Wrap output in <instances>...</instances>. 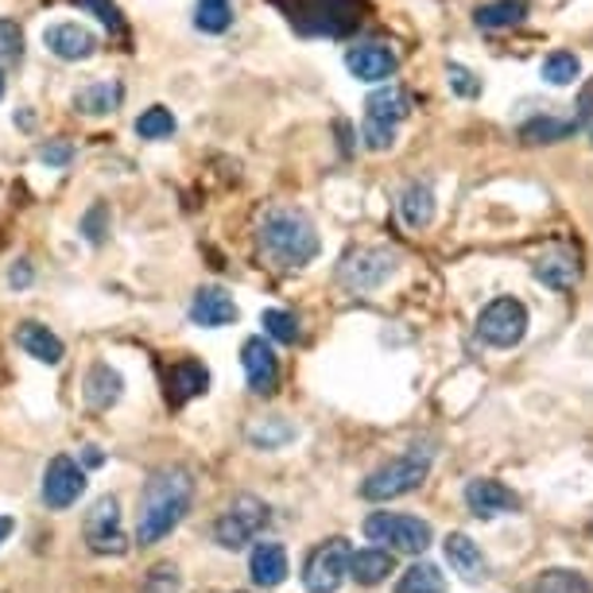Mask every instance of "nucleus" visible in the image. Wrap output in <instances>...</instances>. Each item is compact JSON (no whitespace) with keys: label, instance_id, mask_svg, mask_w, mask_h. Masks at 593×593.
Listing matches in <instances>:
<instances>
[{"label":"nucleus","instance_id":"obj_1","mask_svg":"<svg viewBox=\"0 0 593 593\" xmlns=\"http://www.w3.org/2000/svg\"><path fill=\"white\" fill-rule=\"evenodd\" d=\"M190 497H194V477L190 469L171 466L148 477L140 493V520H136V543L156 547L159 539H167L182 523V516L190 512Z\"/></svg>","mask_w":593,"mask_h":593},{"label":"nucleus","instance_id":"obj_2","mask_svg":"<svg viewBox=\"0 0 593 593\" xmlns=\"http://www.w3.org/2000/svg\"><path fill=\"white\" fill-rule=\"evenodd\" d=\"M261 248L276 268H303L318 256V233L303 210H272L261 222Z\"/></svg>","mask_w":593,"mask_h":593},{"label":"nucleus","instance_id":"obj_3","mask_svg":"<svg viewBox=\"0 0 593 593\" xmlns=\"http://www.w3.org/2000/svg\"><path fill=\"white\" fill-rule=\"evenodd\" d=\"M295 32L303 35H346L361 24V0H276Z\"/></svg>","mask_w":593,"mask_h":593},{"label":"nucleus","instance_id":"obj_4","mask_svg":"<svg viewBox=\"0 0 593 593\" xmlns=\"http://www.w3.org/2000/svg\"><path fill=\"white\" fill-rule=\"evenodd\" d=\"M431 462H435V451L431 446H412L407 454L392 458L388 466H380L377 474H369V481L361 485L364 500H395L415 493L431 474Z\"/></svg>","mask_w":593,"mask_h":593},{"label":"nucleus","instance_id":"obj_5","mask_svg":"<svg viewBox=\"0 0 593 593\" xmlns=\"http://www.w3.org/2000/svg\"><path fill=\"white\" fill-rule=\"evenodd\" d=\"M412 113V97L400 86H384L364 102V120H361V140L369 151H388L395 144V128L404 125Z\"/></svg>","mask_w":593,"mask_h":593},{"label":"nucleus","instance_id":"obj_6","mask_svg":"<svg viewBox=\"0 0 593 593\" xmlns=\"http://www.w3.org/2000/svg\"><path fill=\"white\" fill-rule=\"evenodd\" d=\"M364 536L372 543H384L388 551H404V554H423L435 539L427 520L420 516H404V512H372L364 520Z\"/></svg>","mask_w":593,"mask_h":593},{"label":"nucleus","instance_id":"obj_7","mask_svg":"<svg viewBox=\"0 0 593 593\" xmlns=\"http://www.w3.org/2000/svg\"><path fill=\"white\" fill-rule=\"evenodd\" d=\"M395 264H400L395 248L361 245V248H353V253H346V261L338 264V279H341V287L364 295V292H377L380 284H388V276L395 272Z\"/></svg>","mask_w":593,"mask_h":593},{"label":"nucleus","instance_id":"obj_8","mask_svg":"<svg viewBox=\"0 0 593 593\" xmlns=\"http://www.w3.org/2000/svg\"><path fill=\"white\" fill-rule=\"evenodd\" d=\"M528 333V307L512 295H500L477 315V338L493 349H512Z\"/></svg>","mask_w":593,"mask_h":593},{"label":"nucleus","instance_id":"obj_9","mask_svg":"<svg viewBox=\"0 0 593 593\" xmlns=\"http://www.w3.org/2000/svg\"><path fill=\"white\" fill-rule=\"evenodd\" d=\"M268 520H272V508L261 497H237L230 505V512L214 523V539L225 551H241V547H248L268 528Z\"/></svg>","mask_w":593,"mask_h":593},{"label":"nucleus","instance_id":"obj_10","mask_svg":"<svg viewBox=\"0 0 593 593\" xmlns=\"http://www.w3.org/2000/svg\"><path fill=\"white\" fill-rule=\"evenodd\" d=\"M349 543L346 539H326L303 562V585L307 593H338L349 578Z\"/></svg>","mask_w":593,"mask_h":593},{"label":"nucleus","instance_id":"obj_11","mask_svg":"<svg viewBox=\"0 0 593 593\" xmlns=\"http://www.w3.org/2000/svg\"><path fill=\"white\" fill-rule=\"evenodd\" d=\"M82 493H86V474H82L78 462L66 458V454L51 458L47 474H43V505L63 512V508L78 505Z\"/></svg>","mask_w":593,"mask_h":593},{"label":"nucleus","instance_id":"obj_12","mask_svg":"<svg viewBox=\"0 0 593 593\" xmlns=\"http://www.w3.org/2000/svg\"><path fill=\"white\" fill-rule=\"evenodd\" d=\"M86 543H89V551H97V554H120L125 551L117 497H102L86 512Z\"/></svg>","mask_w":593,"mask_h":593},{"label":"nucleus","instance_id":"obj_13","mask_svg":"<svg viewBox=\"0 0 593 593\" xmlns=\"http://www.w3.org/2000/svg\"><path fill=\"white\" fill-rule=\"evenodd\" d=\"M466 508L477 520H497V516H512L520 508V497L508 485L493 481V477H474L466 485Z\"/></svg>","mask_w":593,"mask_h":593},{"label":"nucleus","instance_id":"obj_14","mask_svg":"<svg viewBox=\"0 0 593 593\" xmlns=\"http://www.w3.org/2000/svg\"><path fill=\"white\" fill-rule=\"evenodd\" d=\"M241 364H245L248 392L272 395L279 388V361L264 338H248L245 346H241Z\"/></svg>","mask_w":593,"mask_h":593},{"label":"nucleus","instance_id":"obj_15","mask_svg":"<svg viewBox=\"0 0 593 593\" xmlns=\"http://www.w3.org/2000/svg\"><path fill=\"white\" fill-rule=\"evenodd\" d=\"M346 66L361 82H388L400 66V59L388 43H357V47L346 51Z\"/></svg>","mask_w":593,"mask_h":593},{"label":"nucleus","instance_id":"obj_16","mask_svg":"<svg viewBox=\"0 0 593 593\" xmlns=\"http://www.w3.org/2000/svg\"><path fill=\"white\" fill-rule=\"evenodd\" d=\"M190 322L202 330H222V326L237 322V303L222 287H198L190 299Z\"/></svg>","mask_w":593,"mask_h":593},{"label":"nucleus","instance_id":"obj_17","mask_svg":"<svg viewBox=\"0 0 593 593\" xmlns=\"http://www.w3.org/2000/svg\"><path fill=\"white\" fill-rule=\"evenodd\" d=\"M43 43H47L51 55L63 59V63H82V59H89L97 51V35L82 24H51L47 32H43Z\"/></svg>","mask_w":593,"mask_h":593},{"label":"nucleus","instance_id":"obj_18","mask_svg":"<svg viewBox=\"0 0 593 593\" xmlns=\"http://www.w3.org/2000/svg\"><path fill=\"white\" fill-rule=\"evenodd\" d=\"M210 388V369L202 361H174L171 372H167V400H171L174 407L190 404L194 395H207Z\"/></svg>","mask_w":593,"mask_h":593},{"label":"nucleus","instance_id":"obj_19","mask_svg":"<svg viewBox=\"0 0 593 593\" xmlns=\"http://www.w3.org/2000/svg\"><path fill=\"white\" fill-rule=\"evenodd\" d=\"M531 272H536L539 284L551 287V292H570V287L578 284V256L562 245H551L543 256H539Z\"/></svg>","mask_w":593,"mask_h":593},{"label":"nucleus","instance_id":"obj_20","mask_svg":"<svg viewBox=\"0 0 593 593\" xmlns=\"http://www.w3.org/2000/svg\"><path fill=\"white\" fill-rule=\"evenodd\" d=\"M443 554L454 566V574H462L466 582H485V574H489V562H485L481 547H477L469 536H462V531H451V536H446Z\"/></svg>","mask_w":593,"mask_h":593},{"label":"nucleus","instance_id":"obj_21","mask_svg":"<svg viewBox=\"0 0 593 593\" xmlns=\"http://www.w3.org/2000/svg\"><path fill=\"white\" fill-rule=\"evenodd\" d=\"M287 547L284 543H256L253 559H248V574H253L256 585H264V590H276V585H284L287 578Z\"/></svg>","mask_w":593,"mask_h":593},{"label":"nucleus","instance_id":"obj_22","mask_svg":"<svg viewBox=\"0 0 593 593\" xmlns=\"http://www.w3.org/2000/svg\"><path fill=\"white\" fill-rule=\"evenodd\" d=\"M17 346L24 349L28 357H35L40 364H59L63 361V341H59L55 330H47L43 322H20L17 330Z\"/></svg>","mask_w":593,"mask_h":593},{"label":"nucleus","instance_id":"obj_23","mask_svg":"<svg viewBox=\"0 0 593 593\" xmlns=\"http://www.w3.org/2000/svg\"><path fill=\"white\" fill-rule=\"evenodd\" d=\"M395 570V559L388 547H364L349 554V578L361 585H380Z\"/></svg>","mask_w":593,"mask_h":593},{"label":"nucleus","instance_id":"obj_24","mask_svg":"<svg viewBox=\"0 0 593 593\" xmlns=\"http://www.w3.org/2000/svg\"><path fill=\"white\" fill-rule=\"evenodd\" d=\"M120 395H125V380H120V372L109 369V364H94L89 377H86V404L97 407V412H109Z\"/></svg>","mask_w":593,"mask_h":593},{"label":"nucleus","instance_id":"obj_25","mask_svg":"<svg viewBox=\"0 0 593 593\" xmlns=\"http://www.w3.org/2000/svg\"><path fill=\"white\" fill-rule=\"evenodd\" d=\"M400 218H404L407 230H427L435 222V190L427 182H412L400 194Z\"/></svg>","mask_w":593,"mask_h":593},{"label":"nucleus","instance_id":"obj_26","mask_svg":"<svg viewBox=\"0 0 593 593\" xmlns=\"http://www.w3.org/2000/svg\"><path fill=\"white\" fill-rule=\"evenodd\" d=\"M125 102V86L120 82H89L74 94V109L89 113V117H105Z\"/></svg>","mask_w":593,"mask_h":593},{"label":"nucleus","instance_id":"obj_27","mask_svg":"<svg viewBox=\"0 0 593 593\" xmlns=\"http://www.w3.org/2000/svg\"><path fill=\"white\" fill-rule=\"evenodd\" d=\"M523 17H528V4H523V0H489V4H481V9L474 12V24L481 28V32H505V28L523 24Z\"/></svg>","mask_w":593,"mask_h":593},{"label":"nucleus","instance_id":"obj_28","mask_svg":"<svg viewBox=\"0 0 593 593\" xmlns=\"http://www.w3.org/2000/svg\"><path fill=\"white\" fill-rule=\"evenodd\" d=\"M395 593H446V578L431 562H412L395 582Z\"/></svg>","mask_w":593,"mask_h":593},{"label":"nucleus","instance_id":"obj_29","mask_svg":"<svg viewBox=\"0 0 593 593\" xmlns=\"http://www.w3.org/2000/svg\"><path fill=\"white\" fill-rule=\"evenodd\" d=\"M574 133H578L574 120L536 117V120H528V125L520 128V140L523 144H562V140H570Z\"/></svg>","mask_w":593,"mask_h":593},{"label":"nucleus","instance_id":"obj_30","mask_svg":"<svg viewBox=\"0 0 593 593\" xmlns=\"http://www.w3.org/2000/svg\"><path fill=\"white\" fill-rule=\"evenodd\" d=\"M233 24V4L230 0H198L194 4V28L207 35H222Z\"/></svg>","mask_w":593,"mask_h":593},{"label":"nucleus","instance_id":"obj_31","mask_svg":"<svg viewBox=\"0 0 593 593\" xmlns=\"http://www.w3.org/2000/svg\"><path fill=\"white\" fill-rule=\"evenodd\" d=\"M292 438H295V427L279 420V415H272V420H256L253 427H248V443L261 446V451H279V446H287Z\"/></svg>","mask_w":593,"mask_h":593},{"label":"nucleus","instance_id":"obj_32","mask_svg":"<svg viewBox=\"0 0 593 593\" xmlns=\"http://www.w3.org/2000/svg\"><path fill=\"white\" fill-rule=\"evenodd\" d=\"M171 133H174V113L163 109V105H151V109L140 113V120H136V136H140V140H167Z\"/></svg>","mask_w":593,"mask_h":593},{"label":"nucleus","instance_id":"obj_33","mask_svg":"<svg viewBox=\"0 0 593 593\" xmlns=\"http://www.w3.org/2000/svg\"><path fill=\"white\" fill-rule=\"evenodd\" d=\"M261 326L272 341H284V346H295V341H299V318H295L292 310H276V307L264 310Z\"/></svg>","mask_w":593,"mask_h":593},{"label":"nucleus","instance_id":"obj_34","mask_svg":"<svg viewBox=\"0 0 593 593\" xmlns=\"http://www.w3.org/2000/svg\"><path fill=\"white\" fill-rule=\"evenodd\" d=\"M578 74H582V63H578V55H570V51H554V55L543 59V78L551 82V86H570Z\"/></svg>","mask_w":593,"mask_h":593},{"label":"nucleus","instance_id":"obj_35","mask_svg":"<svg viewBox=\"0 0 593 593\" xmlns=\"http://www.w3.org/2000/svg\"><path fill=\"white\" fill-rule=\"evenodd\" d=\"M24 59V32L17 28V20H0V63L17 66Z\"/></svg>","mask_w":593,"mask_h":593},{"label":"nucleus","instance_id":"obj_36","mask_svg":"<svg viewBox=\"0 0 593 593\" xmlns=\"http://www.w3.org/2000/svg\"><path fill=\"white\" fill-rule=\"evenodd\" d=\"M140 593H179V570L171 562H159L148 574V582L140 585Z\"/></svg>","mask_w":593,"mask_h":593},{"label":"nucleus","instance_id":"obj_37","mask_svg":"<svg viewBox=\"0 0 593 593\" xmlns=\"http://www.w3.org/2000/svg\"><path fill=\"white\" fill-rule=\"evenodd\" d=\"M82 233H86L89 245H102L105 233H109V207H102V202H97V207L82 218Z\"/></svg>","mask_w":593,"mask_h":593},{"label":"nucleus","instance_id":"obj_38","mask_svg":"<svg viewBox=\"0 0 593 593\" xmlns=\"http://www.w3.org/2000/svg\"><path fill=\"white\" fill-rule=\"evenodd\" d=\"M446 78H451V89H454L458 97H477V94H481V82H477L474 71H466L462 63L446 66Z\"/></svg>","mask_w":593,"mask_h":593},{"label":"nucleus","instance_id":"obj_39","mask_svg":"<svg viewBox=\"0 0 593 593\" xmlns=\"http://www.w3.org/2000/svg\"><path fill=\"white\" fill-rule=\"evenodd\" d=\"M78 9L94 12V17L102 20L105 28H113V32H120V28H125V20H120V12H117V4H113V0H78Z\"/></svg>","mask_w":593,"mask_h":593},{"label":"nucleus","instance_id":"obj_40","mask_svg":"<svg viewBox=\"0 0 593 593\" xmlns=\"http://www.w3.org/2000/svg\"><path fill=\"white\" fill-rule=\"evenodd\" d=\"M574 128H578V133H590V136H593V82H585L582 94H578V105H574Z\"/></svg>","mask_w":593,"mask_h":593},{"label":"nucleus","instance_id":"obj_41","mask_svg":"<svg viewBox=\"0 0 593 593\" xmlns=\"http://www.w3.org/2000/svg\"><path fill=\"white\" fill-rule=\"evenodd\" d=\"M71 156H74V148L66 140H51V144H43L40 148V159L47 167H63V163H71Z\"/></svg>","mask_w":593,"mask_h":593},{"label":"nucleus","instance_id":"obj_42","mask_svg":"<svg viewBox=\"0 0 593 593\" xmlns=\"http://www.w3.org/2000/svg\"><path fill=\"white\" fill-rule=\"evenodd\" d=\"M9 284H12V287H28V284H32V264L20 261L17 268L9 272Z\"/></svg>","mask_w":593,"mask_h":593},{"label":"nucleus","instance_id":"obj_43","mask_svg":"<svg viewBox=\"0 0 593 593\" xmlns=\"http://www.w3.org/2000/svg\"><path fill=\"white\" fill-rule=\"evenodd\" d=\"M12 528H17V523H12V516H0V543L12 536Z\"/></svg>","mask_w":593,"mask_h":593},{"label":"nucleus","instance_id":"obj_44","mask_svg":"<svg viewBox=\"0 0 593 593\" xmlns=\"http://www.w3.org/2000/svg\"><path fill=\"white\" fill-rule=\"evenodd\" d=\"M86 466H102V451L97 446H86Z\"/></svg>","mask_w":593,"mask_h":593},{"label":"nucleus","instance_id":"obj_45","mask_svg":"<svg viewBox=\"0 0 593 593\" xmlns=\"http://www.w3.org/2000/svg\"><path fill=\"white\" fill-rule=\"evenodd\" d=\"M536 593H554V590H551V585H539V590H536Z\"/></svg>","mask_w":593,"mask_h":593},{"label":"nucleus","instance_id":"obj_46","mask_svg":"<svg viewBox=\"0 0 593 593\" xmlns=\"http://www.w3.org/2000/svg\"><path fill=\"white\" fill-rule=\"evenodd\" d=\"M0 97H4V74H0Z\"/></svg>","mask_w":593,"mask_h":593}]
</instances>
